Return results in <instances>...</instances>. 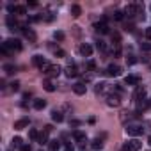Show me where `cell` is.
Segmentation results:
<instances>
[{
  "instance_id": "6da1fadb",
  "label": "cell",
  "mask_w": 151,
  "mask_h": 151,
  "mask_svg": "<svg viewBox=\"0 0 151 151\" xmlns=\"http://www.w3.org/2000/svg\"><path fill=\"white\" fill-rule=\"evenodd\" d=\"M0 52L4 55H13L14 52H22V41L16 37H9L0 45Z\"/></svg>"
},
{
  "instance_id": "7a4b0ae2",
  "label": "cell",
  "mask_w": 151,
  "mask_h": 151,
  "mask_svg": "<svg viewBox=\"0 0 151 151\" xmlns=\"http://www.w3.org/2000/svg\"><path fill=\"white\" fill-rule=\"evenodd\" d=\"M123 13H124V16L130 18V20H132V18H137V16H139V18H144V14H142V13H144V6H142L140 2L128 4V6L124 7Z\"/></svg>"
},
{
  "instance_id": "3957f363",
  "label": "cell",
  "mask_w": 151,
  "mask_h": 151,
  "mask_svg": "<svg viewBox=\"0 0 151 151\" xmlns=\"http://www.w3.org/2000/svg\"><path fill=\"white\" fill-rule=\"evenodd\" d=\"M60 71H62V68H60L59 64H48V66L43 69V73L46 75L48 78H55V77H59Z\"/></svg>"
},
{
  "instance_id": "277c9868",
  "label": "cell",
  "mask_w": 151,
  "mask_h": 151,
  "mask_svg": "<svg viewBox=\"0 0 151 151\" xmlns=\"http://www.w3.org/2000/svg\"><path fill=\"white\" fill-rule=\"evenodd\" d=\"M124 130H126V133H128V135H132V137H137V135H142V132H144V126H142V124H139V123H128Z\"/></svg>"
},
{
  "instance_id": "5b68a950",
  "label": "cell",
  "mask_w": 151,
  "mask_h": 151,
  "mask_svg": "<svg viewBox=\"0 0 151 151\" xmlns=\"http://www.w3.org/2000/svg\"><path fill=\"white\" fill-rule=\"evenodd\" d=\"M94 91H96V94H107L109 96L114 89H112V86L109 82H98L96 87H94Z\"/></svg>"
},
{
  "instance_id": "8992f818",
  "label": "cell",
  "mask_w": 151,
  "mask_h": 151,
  "mask_svg": "<svg viewBox=\"0 0 151 151\" xmlns=\"http://www.w3.org/2000/svg\"><path fill=\"white\" fill-rule=\"evenodd\" d=\"M142 147V142L140 140H137V139H133V140H128L124 146H123V149L121 151H139Z\"/></svg>"
},
{
  "instance_id": "52a82bcc",
  "label": "cell",
  "mask_w": 151,
  "mask_h": 151,
  "mask_svg": "<svg viewBox=\"0 0 151 151\" xmlns=\"http://www.w3.org/2000/svg\"><path fill=\"white\" fill-rule=\"evenodd\" d=\"M20 27H22V30H23V36H25L30 43H36V39H37V37H36V32H34L32 29H29V25H27V23H22Z\"/></svg>"
},
{
  "instance_id": "ba28073f",
  "label": "cell",
  "mask_w": 151,
  "mask_h": 151,
  "mask_svg": "<svg viewBox=\"0 0 151 151\" xmlns=\"http://www.w3.org/2000/svg\"><path fill=\"white\" fill-rule=\"evenodd\" d=\"M73 139L77 140L78 146H86V142H87V135L84 132H80V130H75L73 132Z\"/></svg>"
},
{
  "instance_id": "9c48e42d",
  "label": "cell",
  "mask_w": 151,
  "mask_h": 151,
  "mask_svg": "<svg viewBox=\"0 0 151 151\" xmlns=\"http://www.w3.org/2000/svg\"><path fill=\"white\" fill-rule=\"evenodd\" d=\"M32 64H34L36 68H39L41 71L48 66V62H46V59H45L43 55H34V57H32Z\"/></svg>"
},
{
  "instance_id": "30bf717a",
  "label": "cell",
  "mask_w": 151,
  "mask_h": 151,
  "mask_svg": "<svg viewBox=\"0 0 151 151\" xmlns=\"http://www.w3.org/2000/svg\"><path fill=\"white\" fill-rule=\"evenodd\" d=\"M107 105H109V107H119V105H121L119 94H116V93H110V94L107 96Z\"/></svg>"
},
{
  "instance_id": "8fae6325",
  "label": "cell",
  "mask_w": 151,
  "mask_h": 151,
  "mask_svg": "<svg viewBox=\"0 0 151 151\" xmlns=\"http://www.w3.org/2000/svg\"><path fill=\"white\" fill-rule=\"evenodd\" d=\"M105 73L110 75V77H119V75L123 73V69H121V66H117V64H109V68H107Z\"/></svg>"
},
{
  "instance_id": "7c38bea8",
  "label": "cell",
  "mask_w": 151,
  "mask_h": 151,
  "mask_svg": "<svg viewBox=\"0 0 151 151\" xmlns=\"http://www.w3.org/2000/svg\"><path fill=\"white\" fill-rule=\"evenodd\" d=\"M77 75H78V69H77V66H75V62L71 60V62L66 66V77L73 78V77H77Z\"/></svg>"
},
{
  "instance_id": "4fadbf2b",
  "label": "cell",
  "mask_w": 151,
  "mask_h": 151,
  "mask_svg": "<svg viewBox=\"0 0 151 151\" xmlns=\"http://www.w3.org/2000/svg\"><path fill=\"white\" fill-rule=\"evenodd\" d=\"M144 98H146V89L142 86H137L135 87V93H133V100L135 101H142Z\"/></svg>"
},
{
  "instance_id": "5bb4252c",
  "label": "cell",
  "mask_w": 151,
  "mask_h": 151,
  "mask_svg": "<svg viewBox=\"0 0 151 151\" xmlns=\"http://www.w3.org/2000/svg\"><path fill=\"white\" fill-rule=\"evenodd\" d=\"M94 30L100 32V34H109V32H110V30H109V25H107V22H105V18H103L100 23L94 25Z\"/></svg>"
},
{
  "instance_id": "9a60e30c",
  "label": "cell",
  "mask_w": 151,
  "mask_h": 151,
  "mask_svg": "<svg viewBox=\"0 0 151 151\" xmlns=\"http://www.w3.org/2000/svg\"><path fill=\"white\" fill-rule=\"evenodd\" d=\"M73 91H75V94H78V96H82V94H86L87 87H86V84H84V82H77V84L73 86Z\"/></svg>"
},
{
  "instance_id": "2e32d148",
  "label": "cell",
  "mask_w": 151,
  "mask_h": 151,
  "mask_svg": "<svg viewBox=\"0 0 151 151\" xmlns=\"http://www.w3.org/2000/svg\"><path fill=\"white\" fill-rule=\"evenodd\" d=\"M80 53H82L84 57H91V55H93V46H91L89 43H82V45H80Z\"/></svg>"
},
{
  "instance_id": "e0dca14e",
  "label": "cell",
  "mask_w": 151,
  "mask_h": 151,
  "mask_svg": "<svg viewBox=\"0 0 151 151\" xmlns=\"http://www.w3.org/2000/svg\"><path fill=\"white\" fill-rule=\"evenodd\" d=\"M23 146H25V144H23V140H22L20 137H14V139L11 140V149H14V151H20Z\"/></svg>"
},
{
  "instance_id": "ac0fdd59",
  "label": "cell",
  "mask_w": 151,
  "mask_h": 151,
  "mask_svg": "<svg viewBox=\"0 0 151 151\" xmlns=\"http://www.w3.org/2000/svg\"><path fill=\"white\" fill-rule=\"evenodd\" d=\"M124 82H126V86H139L140 78L137 77V75H128V77L124 78Z\"/></svg>"
},
{
  "instance_id": "d6986e66",
  "label": "cell",
  "mask_w": 151,
  "mask_h": 151,
  "mask_svg": "<svg viewBox=\"0 0 151 151\" xmlns=\"http://www.w3.org/2000/svg\"><path fill=\"white\" fill-rule=\"evenodd\" d=\"M29 117H23V119H18L16 123H14V130H23V128H27L29 126Z\"/></svg>"
},
{
  "instance_id": "ffe728a7",
  "label": "cell",
  "mask_w": 151,
  "mask_h": 151,
  "mask_svg": "<svg viewBox=\"0 0 151 151\" xmlns=\"http://www.w3.org/2000/svg\"><path fill=\"white\" fill-rule=\"evenodd\" d=\"M6 22H7V27H9V29H13V30H14V29H18V27H20V23H18V22H16V18H14V16H13V14H9V16H7V20H6Z\"/></svg>"
},
{
  "instance_id": "44dd1931",
  "label": "cell",
  "mask_w": 151,
  "mask_h": 151,
  "mask_svg": "<svg viewBox=\"0 0 151 151\" xmlns=\"http://www.w3.org/2000/svg\"><path fill=\"white\" fill-rule=\"evenodd\" d=\"M16 71H18V68L14 64H4V73L6 75H14Z\"/></svg>"
},
{
  "instance_id": "7402d4cb",
  "label": "cell",
  "mask_w": 151,
  "mask_h": 151,
  "mask_svg": "<svg viewBox=\"0 0 151 151\" xmlns=\"http://www.w3.org/2000/svg\"><path fill=\"white\" fill-rule=\"evenodd\" d=\"M52 119H53L55 123H62V121H64V116H62L60 110H52Z\"/></svg>"
},
{
  "instance_id": "603a6c76",
  "label": "cell",
  "mask_w": 151,
  "mask_h": 151,
  "mask_svg": "<svg viewBox=\"0 0 151 151\" xmlns=\"http://www.w3.org/2000/svg\"><path fill=\"white\" fill-rule=\"evenodd\" d=\"M37 142H39L41 146H43V144H48V142H50V140H48V132H46V130H43V132L39 133V137H37Z\"/></svg>"
},
{
  "instance_id": "cb8c5ba5",
  "label": "cell",
  "mask_w": 151,
  "mask_h": 151,
  "mask_svg": "<svg viewBox=\"0 0 151 151\" xmlns=\"http://www.w3.org/2000/svg\"><path fill=\"white\" fill-rule=\"evenodd\" d=\"M48 149L50 151H59L60 149V140H57V139L55 140H50L48 142Z\"/></svg>"
},
{
  "instance_id": "d4e9b609",
  "label": "cell",
  "mask_w": 151,
  "mask_h": 151,
  "mask_svg": "<svg viewBox=\"0 0 151 151\" xmlns=\"http://www.w3.org/2000/svg\"><path fill=\"white\" fill-rule=\"evenodd\" d=\"M82 14V7L78 6V4H75V6H71V16H75V18H78Z\"/></svg>"
},
{
  "instance_id": "484cf974",
  "label": "cell",
  "mask_w": 151,
  "mask_h": 151,
  "mask_svg": "<svg viewBox=\"0 0 151 151\" xmlns=\"http://www.w3.org/2000/svg\"><path fill=\"white\" fill-rule=\"evenodd\" d=\"M43 87H45V91H48V93H53V91H55V86H53L52 80H43Z\"/></svg>"
},
{
  "instance_id": "4316f807",
  "label": "cell",
  "mask_w": 151,
  "mask_h": 151,
  "mask_svg": "<svg viewBox=\"0 0 151 151\" xmlns=\"http://www.w3.org/2000/svg\"><path fill=\"white\" fill-rule=\"evenodd\" d=\"M46 107V100H34V109L36 110H43Z\"/></svg>"
},
{
  "instance_id": "83f0119b",
  "label": "cell",
  "mask_w": 151,
  "mask_h": 151,
  "mask_svg": "<svg viewBox=\"0 0 151 151\" xmlns=\"http://www.w3.org/2000/svg\"><path fill=\"white\" fill-rule=\"evenodd\" d=\"M91 147H93L94 151H98V149H101V147H103V140H101V139H94V140L91 142Z\"/></svg>"
},
{
  "instance_id": "f1b7e54d",
  "label": "cell",
  "mask_w": 151,
  "mask_h": 151,
  "mask_svg": "<svg viewBox=\"0 0 151 151\" xmlns=\"http://www.w3.org/2000/svg\"><path fill=\"white\" fill-rule=\"evenodd\" d=\"M96 48H98V52H101V53H105V52H107V43L100 39V41L96 43Z\"/></svg>"
},
{
  "instance_id": "f546056e",
  "label": "cell",
  "mask_w": 151,
  "mask_h": 151,
  "mask_svg": "<svg viewBox=\"0 0 151 151\" xmlns=\"http://www.w3.org/2000/svg\"><path fill=\"white\" fill-rule=\"evenodd\" d=\"M14 14H22V16L27 14V7H25V6H16V7H14Z\"/></svg>"
},
{
  "instance_id": "4dcf8cb0",
  "label": "cell",
  "mask_w": 151,
  "mask_h": 151,
  "mask_svg": "<svg viewBox=\"0 0 151 151\" xmlns=\"http://www.w3.org/2000/svg\"><path fill=\"white\" fill-rule=\"evenodd\" d=\"M112 55L114 57H119L121 55V45H114L112 46Z\"/></svg>"
},
{
  "instance_id": "1f68e13d",
  "label": "cell",
  "mask_w": 151,
  "mask_h": 151,
  "mask_svg": "<svg viewBox=\"0 0 151 151\" xmlns=\"http://www.w3.org/2000/svg\"><path fill=\"white\" fill-rule=\"evenodd\" d=\"M112 16H114V20L121 22V20L124 18V13H123V11H114V14H112Z\"/></svg>"
},
{
  "instance_id": "d6a6232c",
  "label": "cell",
  "mask_w": 151,
  "mask_h": 151,
  "mask_svg": "<svg viewBox=\"0 0 151 151\" xmlns=\"http://www.w3.org/2000/svg\"><path fill=\"white\" fill-rule=\"evenodd\" d=\"M126 62H128V66H133V64L137 62V57H135L133 53H130V55L126 57Z\"/></svg>"
},
{
  "instance_id": "836d02e7",
  "label": "cell",
  "mask_w": 151,
  "mask_h": 151,
  "mask_svg": "<svg viewBox=\"0 0 151 151\" xmlns=\"http://www.w3.org/2000/svg\"><path fill=\"white\" fill-rule=\"evenodd\" d=\"M86 68H87L89 71H94V69H96V62H94L93 59H89V60H87V64H86Z\"/></svg>"
},
{
  "instance_id": "e575fe53",
  "label": "cell",
  "mask_w": 151,
  "mask_h": 151,
  "mask_svg": "<svg viewBox=\"0 0 151 151\" xmlns=\"http://www.w3.org/2000/svg\"><path fill=\"white\" fill-rule=\"evenodd\" d=\"M140 50H144V52H151V43H149V41L140 43Z\"/></svg>"
},
{
  "instance_id": "d590c367",
  "label": "cell",
  "mask_w": 151,
  "mask_h": 151,
  "mask_svg": "<svg viewBox=\"0 0 151 151\" xmlns=\"http://www.w3.org/2000/svg\"><path fill=\"white\" fill-rule=\"evenodd\" d=\"M53 37H55L57 41H62V39H64V32H60V30H55V32H53Z\"/></svg>"
},
{
  "instance_id": "8d00e7d4",
  "label": "cell",
  "mask_w": 151,
  "mask_h": 151,
  "mask_svg": "<svg viewBox=\"0 0 151 151\" xmlns=\"http://www.w3.org/2000/svg\"><path fill=\"white\" fill-rule=\"evenodd\" d=\"M53 53H55V55H59V57H64V55H66V52H64V50H60V48H57Z\"/></svg>"
},
{
  "instance_id": "74e56055",
  "label": "cell",
  "mask_w": 151,
  "mask_h": 151,
  "mask_svg": "<svg viewBox=\"0 0 151 151\" xmlns=\"http://www.w3.org/2000/svg\"><path fill=\"white\" fill-rule=\"evenodd\" d=\"M20 89V82H13L11 84V91H18Z\"/></svg>"
},
{
  "instance_id": "f35d334b",
  "label": "cell",
  "mask_w": 151,
  "mask_h": 151,
  "mask_svg": "<svg viewBox=\"0 0 151 151\" xmlns=\"http://www.w3.org/2000/svg\"><path fill=\"white\" fill-rule=\"evenodd\" d=\"M64 151H73V144H71V142H66V147H64Z\"/></svg>"
},
{
  "instance_id": "ab89813d",
  "label": "cell",
  "mask_w": 151,
  "mask_h": 151,
  "mask_svg": "<svg viewBox=\"0 0 151 151\" xmlns=\"http://www.w3.org/2000/svg\"><path fill=\"white\" fill-rule=\"evenodd\" d=\"M27 6H29V7H36V6H37V2H36V0H29Z\"/></svg>"
},
{
  "instance_id": "60d3db41",
  "label": "cell",
  "mask_w": 151,
  "mask_h": 151,
  "mask_svg": "<svg viewBox=\"0 0 151 151\" xmlns=\"http://www.w3.org/2000/svg\"><path fill=\"white\" fill-rule=\"evenodd\" d=\"M144 34H146V37H147V39H151V27H147Z\"/></svg>"
},
{
  "instance_id": "b9f144b4",
  "label": "cell",
  "mask_w": 151,
  "mask_h": 151,
  "mask_svg": "<svg viewBox=\"0 0 151 151\" xmlns=\"http://www.w3.org/2000/svg\"><path fill=\"white\" fill-rule=\"evenodd\" d=\"M20 151H32V149H30V144H25V146H23Z\"/></svg>"
},
{
  "instance_id": "7bdbcfd3",
  "label": "cell",
  "mask_w": 151,
  "mask_h": 151,
  "mask_svg": "<svg viewBox=\"0 0 151 151\" xmlns=\"http://www.w3.org/2000/svg\"><path fill=\"white\" fill-rule=\"evenodd\" d=\"M147 144H149V146H151V137H147Z\"/></svg>"
},
{
  "instance_id": "ee69618b",
  "label": "cell",
  "mask_w": 151,
  "mask_h": 151,
  "mask_svg": "<svg viewBox=\"0 0 151 151\" xmlns=\"http://www.w3.org/2000/svg\"><path fill=\"white\" fill-rule=\"evenodd\" d=\"M9 151H13V149H9Z\"/></svg>"
}]
</instances>
